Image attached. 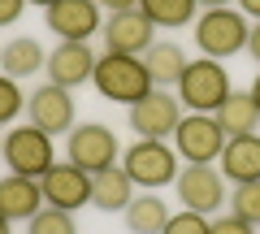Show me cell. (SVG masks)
<instances>
[{
    "instance_id": "obj_9",
    "label": "cell",
    "mask_w": 260,
    "mask_h": 234,
    "mask_svg": "<svg viewBox=\"0 0 260 234\" xmlns=\"http://www.w3.org/2000/svg\"><path fill=\"white\" fill-rule=\"evenodd\" d=\"M26 117H30V126H39L44 135H70L74 130V117H78V109H74V91L70 87H56V83H44V87H35V91L26 95Z\"/></svg>"
},
{
    "instance_id": "obj_29",
    "label": "cell",
    "mask_w": 260,
    "mask_h": 234,
    "mask_svg": "<svg viewBox=\"0 0 260 234\" xmlns=\"http://www.w3.org/2000/svg\"><path fill=\"white\" fill-rule=\"evenodd\" d=\"M104 13H121V9H139V0H95Z\"/></svg>"
},
{
    "instance_id": "obj_30",
    "label": "cell",
    "mask_w": 260,
    "mask_h": 234,
    "mask_svg": "<svg viewBox=\"0 0 260 234\" xmlns=\"http://www.w3.org/2000/svg\"><path fill=\"white\" fill-rule=\"evenodd\" d=\"M247 52H251V61L260 65V22H251V30H247Z\"/></svg>"
},
{
    "instance_id": "obj_25",
    "label": "cell",
    "mask_w": 260,
    "mask_h": 234,
    "mask_svg": "<svg viewBox=\"0 0 260 234\" xmlns=\"http://www.w3.org/2000/svg\"><path fill=\"white\" fill-rule=\"evenodd\" d=\"M22 109H26V95H22V87L13 83L9 74H0V126L13 122Z\"/></svg>"
},
{
    "instance_id": "obj_35",
    "label": "cell",
    "mask_w": 260,
    "mask_h": 234,
    "mask_svg": "<svg viewBox=\"0 0 260 234\" xmlns=\"http://www.w3.org/2000/svg\"><path fill=\"white\" fill-rule=\"evenodd\" d=\"M0 234H9V221H5V217H0Z\"/></svg>"
},
{
    "instance_id": "obj_11",
    "label": "cell",
    "mask_w": 260,
    "mask_h": 234,
    "mask_svg": "<svg viewBox=\"0 0 260 234\" xmlns=\"http://www.w3.org/2000/svg\"><path fill=\"white\" fill-rule=\"evenodd\" d=\"M44 22L61 44H91L95 30H104L95 0H56L52 9H44Z\"/></svg>"
},
{
    "instance_id": "obj_28",
    "label": "cell",
    "mask_w": 260,
    "mask_h": 234,
    "mask_svg": "<svg viewBox=\"0 0 260 234\" xmlns=\"http://www.w3.org/2000/svg\"><path fill=\"white\" fill-rule=\"evenodd\" d=\"M22 13H26V0H0V26H13Z\"/></svg>"
},
{
    "instance_id": "obj_27",
    "label": "cell",
    "mask_w": 260,
    "mask_h": 234,
    "mask_svg": "<svg viewBox=\"0 0 260 234\" xmlns=\"http://www.w3.org/2000/svg\"><path fill=\"white\" fill-rule=\"evenodd\" d=\"M208 234H256V225L230 213V217H217V221H208Z\"/></svg>"
},
{
    "instance_id": "obj_26",
    "label": "cell",
    "mask_w": 260,
    "mask_h": 234,
    "mask_svg": "<svg viewBox=\"0 0 260 234\" xmlns=\"http://www.w3.org/2000/svg\"><path fill=\"white\" fill-rule=\"evenodd\" d=\"M165 234H208V217H204V213H191V208H182V213L169 217Z\"/></svg>"
},
{
    "instance_id": "obj_18",
    "label": "cell",
    "mask_w": 260,
    "mask_h": 234,
    "mask_svg": "<svg viewBox=\"0 0 260 234\" xmlns=\"http://www.w3.org/2000/svg\"><path fill=\"white\" fill-rule=\"evenodd\" d=\"M213 117H217V126H221L225 139L256 135V126H260V109H256V100H251V91H230L225 104L213 113Z\"/></svg>"
},
{
    "instance_id": "obj_8",
    "label": "cell",
    "mask_w": 260,
    "mask_h": 234,
    "mask_svg": "<svg viewBox=\"0 0 260 234\" xmlns=\"http://www.w3.org/2000/svg\"><path fill=\"white\" fill-rule=\"evenodd\" d=\"M221 148H225V135H221V126H217L213 113H191V117L178 122L174 152L186 165H213V160L221 156Z\"/></svg>"
},
{
    "instance_id": "obj_6",
    "label": "cell",
    "mask_w": 260,
    "mask_h": 234,
    "mask_svg": "<svg viewBox=\"0 0 260 234\" xmlns=\"http://www.w3.org/2000/svg\"><path fill=\"white\" fill-rule=\"evenodd\" d=\"M186 117V109H182V100H178L169 87H152L143 100H135L130 104V130L139 135V139H174V130H178V122Z\"/></svg>"
},
{
    "instance_id": "obj_10",
    "label": "cell",
    "mask_w": 260,
    "mask_h": 234,
    "mask_svg": "<svg viewBox=\"0 0 260 234\" xmlns=\"http://www.w3.org/2000/svg\"><path fill=\"white\" fill-rule=\"evenodd\" d=\"M174 191H178V199H182V208L204 213V217H213L217 208L225 204V178H221L217 165H186V169H178Z\"/></svg>"
},
{
    "instance_id": "obj_3",
    "label": "cell",
    "mask_w": 260,
    "mask_h": 234,
    "mask_svg": "<svg viewBox=\"0 0 260 234\" xmlns=\"http://www.w3.org/2000/svg\"><path fill=\"white\" fill-rule=\"evenodd\" d=\"M251 22L234 9H204L195 18V48L213 61H230L234 52H247Z\"/></svg>"
},
{
    "instance_id": "obj_7",
    "label": "cell",
    "mask_w": 260,
    "mask_h": 234,
    "mask_svg": "<svg viewBox=\"0 0 260 234\" xmlns=\"http://www.w3.org/2000/svg\"><path fill=\"white\" fill-rule=\"evenodd\" d=\"M117 156H121L117 135L104 122H83V126H74V130L65 135V160L87 169V174H100V169L117 165Z\"/></svg>"
},
{
    "instance_id": "obj_19",
    "label": "cell",
    "mask_w": 260,
    "mask_h": 234,
    "mask_svg": "<svg viewBox=\"0 0 260 234\" xmlns=\"http://www.w3.org/2000/svg\"><path fill=\"white\" fill-rule=\"evenodd\" d=\"M44 65H48V56H44V48H39V39H30V35H18V39H9V44L0 48V70H5L13 83L39 74Z\"/></svg>"
},
{
    "instance_id": "obj_31",
    "label": "cell",
    "mask_w": 260,
    "mask_h": 234,
    "mask_svg": "<svg viewBox=\"0 0 260 234\" xmlns=\"http://www.w3.org/2000/svg\"><path fill=\"white\" fill-rule=\"evenodd\" d=\"M234 5H239V13H243V18L251 13V18L260 22V0H234Z\"/></svg>"
},
{
    "instance_id": "obj_17",
    "label": "cell",
    "mask_w": 260,
    "mask_h": 234,
    "mask_svg": "<svg viewBox=\"0 0 260 234\" xmlns=\"http://www.w3.org/2000/svg\"><path fill=\"white\" fill-rule=\"evenodd\" d=\"M135 199V182L121 165H109L100 174H91V208L100 213H126V204Z\"/></svg>"
},
{
    "instance_id": "obj_12",
    "label": "cell",
    "mask_w": 260,
    "mask_h": 234,
    "mask_svg": "<svg viewBox=\"0 0 260 234\" xmlns=\"http://www.w3.org/2000/svg\"><path fill=\"white\" fill-rule=\"evenodd\" d=\"M104 48L109 52H126V56H143L152 44H156V26L143 9H121V13H109L104 22Z\"/></svg>"
},
{
    "instance_id": "obj_32",
    "label": "cell",
    "mask_w": 260,
    "mask_h": 234,
    "mask_svg": "<svg viewBox=\"0 0 260 234\" xmlns=\"http://www.w3.org/2000/svg\"><path fill=\"white\" fill-rule=\"evenodd\" d=\"M195 5H200V9H230L234 0H195Z\"/></svg>"
},
{
    "instance_id": "obj_23",
    "label": "cell",
    "mask_w": 260,
    "mask_h": 234,
    "mask_svg": "<svg viewBox=\"0 0 260 234\" xmlns=\"http://www.w3.org/2000/svg\"><path fill=\"white\" fill-rule=\"evenodd\" d=\"M26 234H78V221H74V213H65V208L44 204L26 221Z\"/></svg>"
},
{
    "instance_id": "obj_21",
    "label": "cell",
    "mask_w": 260,
    "mask_h": 234,
    "mask_svg": "<svg viewBox=\"0 0 260 234\" xmlns=\"http://www.w3.org/2000/svg\"><path fill=\"white\" fill-rule=\"evenodd\" d=\"M186 61H191V56H186L182 44H174V39L152 44L148 52H143V65H148V74H152V83H156V87H178V78H182Z\"/></svg>"
},
{
    "instance_id": "obj_2",
    "label": "cell",
    "mask_w": 260,
    "mask_h": 234,
    "mask_svg": "<svg viewBox=\"0 0 260 234\" xmlns=\"http://www.w3.org/2000/svg\"><path fill=\"white\" fill-rule=\"evenodd\" d=\"M230 91H234L230 74H225V65H221V61H213V56L186 61L182 78H178V87H174V95L182 100L186 113H217Z\"/></svg>"
},
{
    "instance_id": "obj_16",
    "label": "cell",
    "mask_w": 260,
    "mask_h": 234,
    "mask_svg": "<svg viewBox=\"0 0 260 234\" xmlns=\"http://www.w3.org/2000/svg\"><path fill=\"white\" fill-rule=\"evenodd\" d=\"M39 208H44V187H39V178H22V174L0 178V217H5V221H30Z\"/></svg>"
},
{
    "instance_id": "obj_13",
    "label": "cell",
    "mask_w": 260,
    "mask_h": 234,
    "mask_svg": "<svg viewBox=\"0 0 260 234\" xmlns=\"http://www.w3.org/2000/svg\"><path fill=\"white\" fill-rule=\"evenodd\" d=\"M39 187H44V204L65 208V213H78L83 204H91V174L78 169V165H70V160L52 165L44 178H39Z\"/></svg>"
},
{
    "instance_id": "obj_1",
    "label": "cell",
    "mask_w": 260,
    "mask_h": 234,
    "mask_svg": "<svg viewBox=\"0 0 260 234\" xmlns=\"http://www.w3.org/2000/svg\"><path fill=\"white\" fill-rule=\"evenodd\" d=\"M91 83H95V91H100L104 100L126 104V109L156 87L152 74H148V65H143V56H126V52H104L100 61H95Z\"/></svg>"
},
{
    "instance_id": "obj_15",
    "label": "cell",
    "mask_w": 260,
    "mask_h": 234,
    "mask_svg": "<svg viewBox=\"0 0 260 234\" xmlns=\"http://www.w3.org/2000/svg\"><path fill=\"white\" fill-rule=\"evenodd\" d=\"M225 182H256L260 178V135H239V139H225L221 156H217Z\"/></svg>"
},
{
    "instance_id": "obj_22",
    "label": "cell",
    "mask_w": 260,
    "mask_h": 234,
    "mask_svg": "<svg viewBox=\"0 0 260 234\" xmlns=\"http://www.w3.org/2000/svg\"><path fill=\"white\" fill-rule=\"evenodd\" d=\"M139 9L152 18V26H169V30H178V26H191V18H195V0H139Z\"/></svg>"
},
{
    "instance_id": "obj_24",
    "label": "cell",
    "mask_w": 260,
    "mask_h": 234,
    "mask_svg": "<svg viewBox=\"0 0 260 234\" xmlns=\"http://www.w3.org/2000/svg\"><path fill=\"white\" fill-rule=\"evenodd\" d=\"M230 213L243 217V221L260 225V178L256 182H239V187L230 191Z\"/></svg>"
},
{
    "instance_id": "obj_33",
    "label": "cell",
    "mask_w": 260,
    "mask_h": 234,
    "mask_svg": "<svg viewBox=\"0 0 260 234\" xmlns=\"http://www.w3.org/2000/svg\"><path fill=\"white\" fill-rule=\"evenodd\" d=\"M251 100H256V109H260V70H256V83H251Z\"/></svg>"
},
{
    "instance_id": "obj_34",
    "label": "cell",
    "mask_w": 260,
    "mask_h": 234,
    "mask_svg": "<svg viewBox=\"0 0 260 234\" xmlns=\"http://www.w3.org/2000/svg\"><path fill=\"white\" fill-rule=\"evenodd\" d=\"M26 5H39V9H52L56 0H26Z\"/></svg>"
},
{
    "instance_id": "obj_14",
    "label": "cell",
    "mask_w": 260,
    "mask_h": 234,
    "mask_svg": "<svg viewBox=\"0 0 260 234\" xmlns=\"http://www.w3.org/2000/svg\"><path fill=\"white\" fill-rule=\"evenodd\" d=\"M95 61H100V56H95L87 44H56L52 52H48V65L44 70H48V83L74 91V87H83L87 78L95 74Z\"/></svg>"
},
{
    "instance_id": "obj_5",
    "label": "cell",
    "mask_w": 260,
    "mask_h": 234,
    "mask_svg": "<svg viewBox=\"0 0 260 234\" xmlns=\"http://www.w3.org/2000/svg\"><path fill=\"white\" fill-rule=\"evenodd\" d=\"M0 156L9 160V174H22V178H44L52 160V135H44L39 126H13L5 139H0Z\"/></svg>"
},
{
    "instance_id": "obj_20",
    "label": "cell",
    "mask_w": 260,
    "mask_h": 234,
    "mask_svg": "<svg viewBox=\"0 0 260 234\" xmlns=\"http://www.w3.org/2000/svg\"><path fill=\"white\" fill-rule=\"evenodd\" d=\"M169 208H165V199L156 195V191H143V195H135L126 204V230L130 234H165V225H169Z\"/></svg>"
},
{
    "instance_id": "obj_4",
    "label": "cell",
    "mask_w": 260,
    "mask_h": 234,
    "mask_svg": "<svg viewBox=\"0 0 260 234\" xmlns=\"http://www.w3.org/2000/svg\"><path fill=\"white\" fill-rule=\"evenodd\" d=\"M121 169L130 174L135 187H169L178 178V152L165 139H135L130 148H121Z\"/></svg>"
}]
</instances>
